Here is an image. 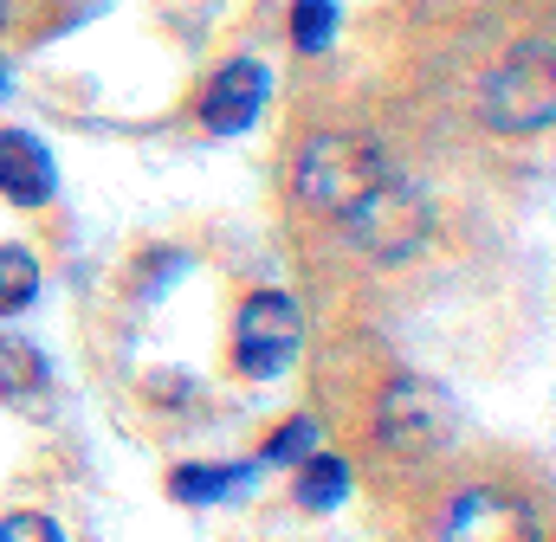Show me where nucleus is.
Here are the masks:
<instances>
[{"mask_svg":"<svg viewBox=\"0 0 556 542\" xmlns=\"http://www.w3.org/2000/svg\"><path fill=\"white\" fill-rule=\"evenodd\" d=\"M337 39V0H291V46L324 52Z\"/></svg>","mask_w":556,"mask_h":542,"instance_id":"ddd939ff","label":"nucleus"},{"mask_svg":"<svg viewBox=\"0 0 556 542\" xmlns=\"http://www.w3.org/2000/svg\"><path fill=\"white\" fill-rule=\"evenodd\" d=\"M479 124L498 136H544L556 124V65L544 39L538 46H511V59L485 72Z\"/></svg>","mask_w":556,"mask_h":542,"instance_id":"f03ea898","label":"nucleus"},{"mask_svg":"<svg viewBox=\"0 0 556 542\" xmlns=\"http://www.w3.org/2000/svg\"><path fill=\"white\" fill-rule=\"evenodd\" d=\"M59 188V168L33 130H0V194L13 207H46Z\"/></svg>","mask_w":556,"mask_h":542,"instance_id":"6e6552de","label":"nucleus"},{"mask_svg":"<svg viewBox=\"0 0 556 542\" xmlns=\"http://www.w3.org/2000/svg\"><path fill=\"white\" fill-rule=\"evenodd\" d=\"M266 98H273V72H266L260 59H233V65H220V78L207 85L201 117H207V130L240 136V130H253V124H260Z\"/></svg>","mask_w":556,"mask_h":542,"instance_id":"0eeeda50","label":"nucleus"},{"mask_svg":"<svg viewBox=\"0 0 556 542\" xmlns=\"http://www.w3.org/2000/svg\"><path fill=\"white\" fill-rule=\"evenodd\" d=\"M440 542H544V524L525 498L498 491V485H472L459 498H446L440 511Z\"/></svg>","mask_w":556,"mask_h":542,"instance_id":"423d86ee","label":"nucleus"},{"mask_svg":"<svg viewBox=\"0 0 556 542\" xmlns=\"http://www.w3.org/2000/svg\"><path fill=\"white\" fill-rule=\"evenodd\" d=\"M376 433L395 452H446L453 433H459V406L427 375H395L376 401Z\"/></svg>","mask_w":556,"mask_h":542,"instance_id":"20e7f679","label":"nucleus"},{"mask_svg":"<svg viewBox=\"0 0 556 542\" xmlns=\"http://www.w3.org/2000/svg\"><path fill=\"white\" fill-rule=\"evenodd\" d=\"M39 297V259L26 246H0V317L26 310Z\"/></svg>","mask_w":556,"mask_h":542,"instance_id":"f8f14e48","label":"nucleus"},{"mask_svg":"<svg viewBox=\"0 0 556 542\" xmlns=\"http://www.w3.org/2000/svg\"><path fill=\"white\" fill-rule=\"evenodd\" d=\"M46 382H52L46 356H39L33 343H7V336H0V401H26V395H39Z\"/></svg>","mask_w":556,"mask_h":542,"instance_id":"9b49d317","label":"nucleus"},{"mask_svg":"<svg viewBox=\"0 0 556 542\" xmlns=\"http://www.w3.org/2000/svg\"><path fill=\"white\" fill-rule=\"evenodd\" d=\"M343 227H350L356 253H369L376 266H402V259H415L420 246H427V233H433V207H427L420 188H408V181L389 175L376 194L356 201V214H350Z\"/></svg>","mask_w":556,"mask_h":542,"instance_id":"7ed1b4c3","label":"nucleus"},{"mask_svg":"<svg viewBox=\"0 0 556 542\" xmlns=\"http://www.w3.org/2000/svg\"><path fill=\"white\" fill-rule=\"evenodd\" d=\"M253 472H260V465H181V472L168 478V491H175L181 504H220V498L247 491Z\"/></svg>","mask_w":556,"mask_h":542,"instance_id":"1a4fd4ad","label":"nucleus"},{"mask_svg":"<svg viewBox=\"0 0 556 542\" xmlns=\"http://www.w3.org/2000/svg\"><path fill=\"white\" fill-rule=\"evenodd\" d=\"M0 542H65V537H59L52 517H39V511H13V517H0Z\"/></svg>","mask_w":556,"mask_h":542,"instance_id":"2eb2a0df","label":"nucleus"},{"mask_svg":"<svg viewBox=\"0 0 556 542\" xmlns=\"http://www.w3.org/2000/svg\"><path fill=\"white\" fill-rule=\"evenodd\" d=\"M343 498H350V465L337 452H311L298 465V504L304 511H337Z\"/></svg>","mask_w":556,"mask_h":542,"instance_id":"9d476101","label":"nucleus"},{"mask_svg":"<svg viewBox=\"0 0 556 542\" xmlns=\"http://www.w3.org/2000/svg\"><path fill=\"white\" fill-rule=\"evenodd\" d=\"M7 85H13V72H7V59H0V98H7Z\"/></svg>","mask_w":556,"mask_h":542,"instance_id":"dca6fc26","label":"nucleus"},{"mask_svg":"<svg viewBox=\"0 0 556 542\" xmlns=\"http://www.w3.org/2000/svg\"><path fill=\"white\" fill-rule=\"evenodd\" d=\"M298 349H304V310H298V297L260 291V297L240 304L233 362H240L247 382H273V375H285V369L298 362Z\"/></svg>","mask_w":556,"mask_h":542,"instance_id":"39448f33","label":"nucleus"},{"mask_svg":"<svg viewBox=\"0 0 556 542\" xmlns=\"http://www.w3.org/2000/svg\"><path fill=\"white\" fill-rule=\"evenodd\" d=\"M0 26H7V0H0Z\"/></svg>","mask_w":556,"mask_h":542,"instance_id":"f3484780","label":"nucleus"},{"mask_svg":"<svg viewBox=\"0 0 556 542\" xmlns=\"http://www.w3.org/2000/svg\"><path fill=\"white\" fill-rule=\"evenodd\" d=\"M389 181V155L376 142L350 130H324V136H304L298 155H291V194L304 214L317 220H350L363 194H376Z\"/></svg>","mask_w":556,"mask_h":542,"instance_id":"f257e3e1","label":"nucleus"},{"mask_svg":"<svg viewBox=\"0 0 556 542\" xmlns=\"http://www.w3.org/2000/svg\"><path fill=\"white\" fill-rule=\"evenodd\" d=\"M317 452V420H291V426H278L273 439H266V452H260V465H304Z\"/></svg>","mask_w":556,"mask_h":542,"instance_id":"4468645a","label":"nucleus"}]
</instances>
